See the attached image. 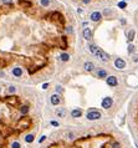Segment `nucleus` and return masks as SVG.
I'll return each instance as SVG.
<instances>
[{
  "mask_svg": "<svg viewBox=\"0 0 138 148\" xmlns=\"http://www.w3.org/2000/svg\"><path fill=\"white\" fill-rule=\"evenodd\" d=\"M134 45H132V44H131V45L128 46V54H133L134 52Z\"/></svg>",
  "mask_w": 138,
  "mask_h": 148,
  "instance_id": "a878e982",
  "label": "nucleus"
},
{
  "mask_svg": "<svg viewBox=\"0 0 138 148\" xmlns=\"http://www.w3.org/2000/svg\"><path fill=\"white\" fill-rule=\"evenodd\" d=\"M34 138H35V136L32 135V133H31V135H27L25 137V142L26 143H31V142H34Z\"/></svg>",
  "mask_w": 138,
  "mask_h": 148,
  "instance_id": "aec40b11",
  "label": "nucleus"
},
{
  "mask_svg": "<svg viewBox=\"0 0 138 148\" xmlns=\"http://www.w3.org/2000/svg\"><path fill=\"white\" fill-rule=\"evenodd\" d=\"M60 102H61V97H60V95H51L50 96V103H51L52 106H57V105H60Z\"/></svg>",
  "mask_w": 138,
  "mask_h": 148,
  "instance_id": "423d86ee",
  "label": "nucleus"
},
{
  "mask_svg": "<svg viewBox=\"0 0 138 148\" xmlns=\"http://www.w3.org/2000/svg\"><path fill=\"white\" fill-rule=\"evenodd\" d=\"M1 3H3L4 5H8V6H9V5L13 4V0H1Z\"/></svg>",
  "mask_w": 138,
  "mask_h": 148,
  "instance_id": "bb28decb",
  "label": "nucleus"
},
{
  "mask_svg": "<svg viewBox=\"0 0 138 148\" xmlns=\"http://www.w3.org/2000/svg\"><path fill=\"white\" fill-rule=\"evenodd\" d=\"M19 111H20V115L21 116H26L29 112H30V107H29L27 105H24V106H21L19 108Z\"/></svg>",
  "mask_w": 138,
  "mask_h": 148,
  "instance_id": "4468645a",
  "label": "nucleus"
},
{
  "mask_svg": "<svg viewBox=\"0 0 138 148\" xmlns=\"http://www.w3.org/2000/svg\"><path fill=\"white\" fill-rule=\"evenodd\" d=\"M46 136H41L40 138H39V143H42V142H45V141H46Z\"/></svg>",
  "mask_w": 138,
  "mask_h": 148,
  "instance_id": "c85d7f7f",
  "label": "nucleus"
},
{
  "mask_svg": "<svg viewBox=\"0 0 138 148\" xmlns=\"http://www.w3.org/2000/svg\"><path fill=\"white\" fill-rule=\"evenodd\" d=\"M0 93H1V88H0Z\"/></svg>",
  "mask_w": 138,
  "mask_h": 148,
  "instance_id": "72a5a7b5",
  "label": "nucleus"
},
{
  "mask_svg": "<svg viewBox=\"0 0 138 148\" xmlns=\"http://www.w3.org/2000/svg\"><path fill=\"white\" fill-rule=\"evenodd\" d=\"M18 4L21 6V8H30V6L32 5L30 0H18Z\"/></svg>",
  "mask_w": 138,
  "mask_h": 148,
  "instance_id": "f8f14e48",
  "label": "nucleus"
},
{
  "mask_svg": "<svg viewBox=\"0 0 138 148\" xmlns=\"http://www.w3.org/2000/svg\"><path fill=\"white\" fill-rule=\"evenodd\" d=\"M101 117H102L101 112L97 111V109H95V108H90L88 111H87V115H86V118L88 121H97Z\"/></svg>",
  "mask_w": 138,
  "mask_h": 148,
  "instance_id": "f257e3e1",
  "label": "nucleus"
},
{
  "mask_svg": "<svg viewBox=\"0 0 138 148\" xmlns=\"http://www.w3.org/2000/svg\"><path fill=\"white\" fill-rule=\"evenodd\" d=\"M8 92H9L10 95L15 93V92H16V87H15V86H9V87H8Z\"/></svg>",
  "mask_w": 138,
  "mask_h": 148,
  "instance_id": "4be33fe9",
  "label": "nucleus"
},
{
  "mask_svg": "<svg viewBox=\"0 0 138 148\" xmlns=\"http://www.w3.org/2000/svg\"><path fill=\"white\" fill-rule=\"evenodd\" d=\"M112 148H121V144H119L118 142H114V143L112 144Z\"/></svg>",
  "mask_w": 138,
  "mask_h": 148,
  "instance_id": "c756f323",
  "label": "nucleus"
},
{
  "mask_svg": "<svg viewBox=\"0 0 138 148\" xmlns=\"http://www.w3.org/2000/svg\"><path fill=\"white\" fill-rule=\"evenodd\" d=\"M133 61H134V62L138 61V56H133Z\"/></svg>",
  "mask_w": 138,
  "mask_h": 148,
  "instance_id": "473e14b6",
  "label": "nucleus"
},
{
  "mask_svg": "<svg viewBox=\"0 0 138 148\" xmlns=\"http://www.w3.org/2000/svg\"><path fill=\"white\" fill-rule=\"evenodd\" d=\"M82 116V109L81 108H75L71 111V117L72 118H80Z\"/></svg>",
  "mask_w": 138,
  "mask_h": 148,
  "instance_id": "9b49d317",
  "label": "nucleus"
},
{
  "mask_svg": "<svg viewBox=\"0 0 138 148\" xmlns=\"http://www.w3.org/2000/svg\"><path fill=\"white\" fill-rule=\"evenodd\" d=\"M83 69H85L87 72H92L93 70H95V65H93V62L87 61V62H85V65H83Z\"/></svg>",
  "mask_w": 138,
  "mask_h": 148,
  "instance_id": "ddd939ff",
  "label": "nucleus"
},
{
  "mask_svg": "<svg viewBox=\"0 0 138 148\" xmlns=\"http://www.w3.org/2000/svg\"><path fill=\"white\" fill-rule=\"evenodd\" d=\"M82 35H83L85 40L90 41V40L92 39V30H91L90 27H85V29H83V31H82Z\"/></svg>",
  "mask_w": 138,
  "mask_h": 148,
  "instance_id": "1a4fd4ad",
  "label": "nucleus"
},
{
  "mask_svg": "<svg viewBox=\"0 0 138 148\" xmlns=\"http://www.w3.org/2000/svg\"><path fill=\"white\" fill-rule=\"evenodd\" d=\"M90 1H91V0H82L83 4H90Z\"/></svg>",
  "mask_w": 138,
  "mask_h": 148,
  "instance_id": "2f4dec72",
  "label": "nucleus"
},
{
  "mask_svg": "<svg viewBox=\"0 0 138 148\" xmlns=\"http://www.w3.org/2000/svg\"><path fill=\"white\" fill-rule=\"evenodd\" d=\"M49 86H50V84H49V82H46V84H44V85H42V87H41V88H42V90H47V87H49Z\"/></svg>",
  "mask_w": 138,
  "mask_h": 148,
  "instance_id": "7c9ffc66",
  "label": "nucleus"
},
{
  "mask_svg": "<svg viewBox=\"0 0 138 148\" xmlns=\"http://www.w3.org/2000/svg\"><path fill=\"white\" fill-rule=\"evenodd\" d=\"M5 101L8 102L11 107H18L20 105V97H18V96H9V97H5Z\"/></svg>",
  "mask_w": 138,
  "mask_h": 148,
  "instance_id": "7ed1b4c3",
  "label": "nucleus"
},
{
  "mask_svg": "<svg viewBox=\"0 0 138 148\" xmlns=\"http://www.w3.org/2000/svg\"><path fill=\"white\" fill-rule=\"evenodd\" d=\"M10 148H21V144H20V142L15 141V142H13V143H11Z\"/></svg>",
  "mask_w": 138,
  "mask_h": 148,
  "instance_id": "5701e85b",
  "label": "nucleus"
},
{
  "mask_svg": "<svg viewBox=\"0 0 138 148\" xmlns=\"http://www.w3.org/2000/svg\"><path fill=\"white\" fill-rule=\"evenodd\" d=\"M106 84L108 86H111V87H116L118 85V80L116 76H107L106 77Z\"/></svg>",
  "mask_w": 138,
  "mask_h": 148,
  "instance_id": "39448f33",
  "label": "nucleus"
},
{
  "mask_svg": "<svg viewBox=\"0 0 138 148\" xmlns=\"http://www.w3.org/2000/svg\"><path fill=\"white\" fill-rule=\"evenodd\" d=\"M134 36H136V31L134 30H131L129 32H128V42H132L133 40H134Z\"/></svg>",
  "mask_w": 138,
  "mask_h": 148,
  "instance_id": "a211bd4d",
  "label": "nucleus"
},
{
  "mask_svg": "<svg viewBox=\"0 0 138 148\" xmlns=\"http://www.w3.org/2000/svg\"><path fill=\"white\" fill-rule=\"evenodd\" d=\"M11 73H13V76H15V77H21L24 71H23V69H21L20 66H16V67H14L11 70Z\"/></svg>",
  "mask_w": 138,
  "mask_h": 148,
  "instance_id": "9d476101",
  "label": "nucleus"
},
{
  "mask_svg": "<svg viewBox=\"0 0 138 148\" xmlns=\"http://www.w3.org/2000/svg\"><path fill=\"white\" fill-rule=\"evenodd\" d=\"M126 6H127V3H126V1H119V3H118V8H119V9H125Z\"/></svg>",
  "mask_w": 138,
  "mask_h": 148,
  "instance_id": "393cba45",
  "label": "nucleus"
},
{
  "mask_svg": "<svg viewBox=\"0 0 138 148\" xmlns=\"http://www.w3.org/2000/svg\"><path fill=\"white\" fill-rule=\"evenodd\" d=\"M50 124L54 126V127H59V126H60V123L56 122V121H50Z\"/></svg>",
  "mask_w": 138,
  "mask_h": 148,
  "instance_id": "cd10ccee",
  "label": "nucleus"
},
{
  "mask_svg": "<svg viewBox=\"0 0 138 148\" xmlns=\"http://www.w3.org/2000/svg\"><path fill=\"white\" fill-rule=\"evenodd\" d=\"M97 77H100V78H106V77H107V71L103 70V69H100V70L97 71Z\"/></svg>",
  "mask_w": 138,
  "mask_h": 148,
  "instance_id": "dca6fc26",
  "label": "nucleus"
},
{
  "mask_svg": "<svg viewBox=\"0 0 138 148\" xmlns=\"http://www.w3.org/2000/svg\"><path fill=\"white\" fill-rule=\"evenodd\" d=\"M50 4H51L50 0H40V5L42 8H47V6H50Z\"/></svg>",
  "mask_w": 138,
  "mask_h": 148,
  "instance_id": "6ab92c4d",
  "label": "nucleus"
},
{
  "mask_svg": "<svg viewBox=\"0 0 138 148\" xmlns=\"http://www.w3.org/2000/svg\"><path fill=\"white\" fill-rule=\"evenodd\" d=\"M113 105V100L111 97H105L102 100V103H101V106H102V108L105 109H108V108H111Z\"/></svg>",
  "mask_w": 138,
  "mask_h": 148,
  "instance_id": "20e7f679",
  "label": "nucleus"
},
{
  "mask_svg": "<svg viewBox=\"0 0 138 148\" xmlns=\"http://www.w3.org/2000/svg\"><path fill=\"white\" fill-rule=\"evenodd\" d=\"M93 55H95L97 58H98V60H101V61H103V62H107V61H110V55H107L106 52H105V51L102 50V49H97L96 50V52L95 54H93Z\"/></svg>",
  "mask_w": 138,
  "mask_h": 148,
  "instance_id": "f03ea898",
  "label": "nucleus"
},
{
  "mask_svg": "<svg viewBox=\"0 0 138 148\" xmlns=\"http://www.w3.org/2000/svg\"><path fill=\"white\" fill-rule=\"evenodd\" d=\"M62 92H63V88H62L60 85H57V86H56V93H57V95H61Z\"/></svg>",
  "mask_w": 138,
  "mask_h": 148,
  "instance_id": "b1692460",
  "label": "nucleus"
},
{
  "mask_svg": "<svg viewBox=\"0 0 138 148\" xmlns=\"http://www.w3.org/2000/svg\"><path fill=\"white\" fill-rule=\"evenodd\" d=\"M90 19H91V21H93V23H97V21H100L102 19V14L100 11H93L90 15Z\"/></svg>",
  "mask_w": 138,
  "mask_h": 148,
  "instance_id": "6e6552de",
  "label": "nucleus"
},
{
  "mask_svg": "<svg viewBox=\"0 0 138 148\" xmlns=\"http://www.w3.org/2000/svg\"><path fill=\"white\" fill-rule=\"evenodd\" d=\"M60 60H61V61H63V62L69 61V60H70V55H69V54H66V52H62V54L60 55Z\"/></svg>",
  "mask_w": 138,
  "mask_h": 148,
  "instance_id": "f3484780",
  "label": "nucleus"
},
{
  "mask_svg": "<svg viewBox=\"0 0 138 148\" xmlns=\"http://www.w3.org/2000/svg\"><path fill=\"white\" fill-rule=\"evenodd\" d=\"M65 115H66V109H65V108H57V109H56V116H57V117L63 118Z\"/></svg>",
  "mask_w": 138,
  "mask_h": 148,
  "instance_id": "2eb2a0df",
  "label": "nucleus"
},
{
  "mask_svg": "<svg viewBox=\"0 0 138 148\" xmlns=\"http://www.w3.org/2000/svg\"><path fill=\"white\" fill-rule=\"evenodd\" d=\"M88 49H90V52H91V54H95L96 50L98 49V46H96V45H93V44H91V45L88 46Z\"/></svg>",
  "mask_w": 138,
  "mask_h": 148,
  "instance_id": "412c9836",
  "label": "nucleus"
},
{
  "mask_svg": "<svg viewBox=\"0 0 138 148\" xmlns=\"http://www.w3.org/2000/svg\"><path fill=\"white\" fill-rule=\"evenodd\" d=\"M114 66H116V69H118V70H123L126 67V61L123 60V58H116Z\"/></svg>",
  "mask_w": 138,
  "mask_h": 148,
  "instance_id": "0eeeda50",
  "label": "nucleus"
}]
</instances>
